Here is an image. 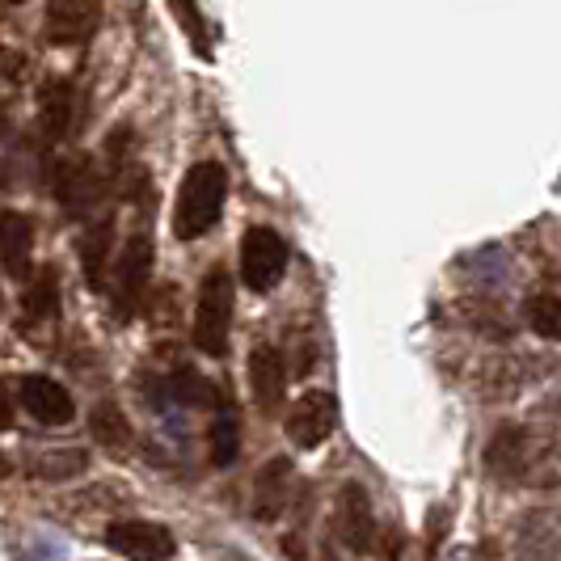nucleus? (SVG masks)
<instances>
[{"instance_id": "obj_12", "label": "nucleus", "mask_w": 561, "mask_h": 561, "mask_svg": "<svg viewBox=\"0 0 561 561\" xmlns=\"http://www.w3.org/2000/svg\"><path fill=\"white\" fill-rule=\"evenodd\" d=\"M287 499H291V460L287 456H275L271 465L257 469L253 478V499L250 511L257 524H275L283 511H287Z\"/></svg>"}, {"instance_id": "obj_7", "label": "nucleus", "mask_w": 561, "mask_h": 561, "mask_svg": "<svg viewBox=\"0 0 561 561\" xmlns=\"http://www.w3.org/2000/svg\"><path fill=\"white\" fill-rule=\"evenodd\" d=\"M334 536L351 553H367L371 540H376V511H371V499H367V490L359 481H346V485L337 490Z\"/></svg>"}, {"instance_id": "obj_25", "label": "nucleus", "mask_w": 561, "mask_h": 561, "mask_svg": "<svg viewBox=\"0 0 561 561\" xmlns=\"http://www.w3.org/2000/svg\"><path fill=\"white\" fill-rule=\"evenodd\" d=\"M478 561H503V553H499V540H481Z\"/></svg>"}, {"instance_id": "obj_11", "label": "nucleus", "mask_w": 561, "mask_h": 561, "mask_svg": "<svg viewBox=\"0 0 561 561\" xmlns=\"http://www.w3.org/2000/svg\"><path fill=\"white\" fill-rule=\"evenodd\" d=\"M18 397H22V405H26L30 419L43 422V426H68L72 414H77L72 393H68L59 380H51V376H26L22 389H18Z\"/></svg>"}, {"instance_id": "obj_3", "label": "nucleus", "mask_w": 561, "mask_h": 561, "mask_svg": "<svg viewBox=\"0 0 561 561\" xmlns=\"http://www.w3.org/2000/svg\"><path fill=\"white\" fill-rule=\"evenodd\" d=\"M287 271V241L275 228H250L241 237V283L250 291H271Z\"/></svg>"}, {"instance_id": "obj_2", "label": "nucleus", "mask_w": 561, "mask_h": 561, "mask_svg": "<svg viewBox=\"0 0 561 561\" xmlns=\"http://www.w3.org/2000/svg\"><path fill=\"white\" fill-rule=\"evenodd\" d=\"M232 305H237V283L228 271H207V279L198 287L195 305V346L203 355L220 359L228 351V334H232Z\"/></svg>"}, {"instance_id": "obj_18", "label": "nucleus", "mask_w": 561, "mask_h": 561, "mask_svg": "<svg viewBox=\"0 0 561 561\" xmlns=\"http://www.w3.org/2000/svg\"><path fill=\"white\" fill-rule=\"evenodd\" d=\"M207 444H211V465H216V469L237 465V456H241V419H237L232 405H220V414L211 419Z\"/></svg>"}, {"instance_id": "obj_22", "label": "nucleus", "mask_w": 561, "mask_h": 561, "mask_svg": "<svg viewBox=\"0 0 561 561\" xmlns=\"http://www.w3.org/2000/svg\"><path fill=\"white\" fill-rule=\"evenodd\" d=\"M93 435L106 444V448H127V439H131V426H127V419L118 414V405H98L93 410Z\"/></svg>"}, {"instance_id": "obj_16", "label": "nucleus", "mask_w": 561, "mask_h": 561, "mask_svg": "<svg viewBox=\"0 0 561 561\" xmlns=\"http://www.w3.org/2000/svg\"><path fill=\"white\" fill-rule=\"evenodd\" d=\"M34 220L26 211H0V266L9 279H30Z\"/></svg>"}, {"instance_id": "obj_8", "label": "nucleus", "mask_w": 561, "mask_h": 561, "mask_svg": "<svg viewBox=\"0 0 561 561\" xmlns=\"http://www.w3.org/2000/svg\"><path fill=\"white\" fill-rule=\"evenodd\" d=\"M287 439L296 444V448H321L330 435H334L337 426V401L330 393H321V389H312L305 393L291 410H287Z\"/></svg>"}, {"instance_id": "obj_20", "label": "nucleus", "mask_w": 561, "mask_h": 561, "mask_svg": "<svg viewBox=\"0 0 561 561\" xmlns=\"http://www.w3.org/2000/svg\"><path fill=\"white\" fill-rule=\"evenodd\" d=\"M22 309H26V317H34V321L56 317V312H59V283H56V275H51V271H43L38 279L30 283Z\"/></svg>"}, {"instance_id": "obj_5", "label": "nucleus", "mask_w": 561, "mask_h": 561, "mask_svg": "<svg viewBox=\"0 0 561 561\" xmlns=\"http://www.w3.org/2000/svg\"><path fill=\"white\" fill-rule=\"evenodd\" d=\"M56 195L68 216L84 220V216L98 211V203L106 195V173L93 165L89 157H68V161L56 165Z\"/></svg>"}, {"instance_id": "obj_26", "label": "nucleus", "mask_w": 561, "mask_h": 561, "mask_svg": "<svg viewBox=\"0 0 561 561\" xmlns=\"http://www.w3.org/2000/svg\"><path fill=\"white\" fill-rule=\"evenodd\" d=\"M9 422H13V405H9V397L0 393V431H4Z\"/></svg>"}, {"instance_id": "obj_13", "label": "nucleus", "mask_w": 561, "mask_h": 561, "mask_svg": "<svg viewBox=\"0 0 561 561\" xmlns=\"http://www.w3.org/2000/svg\"><path fill=\"white\" fill-rule=\"evenodd\" d=\"M250 389L262 414H275L287 393V359L279 346H253L250 355Z\"/></svg>"}, {"instance_id": "obj_6", "label": "nucleus", "mask_w": 561, "mask_h": 561, "mask_svg": "<svg viewBox=\"0 0 561 561\" xmlns=\"http://www.w3.org/2000/svg\"><path fill=\"white\" fill-rule=\"evenodd\" d=\"M106 545L118 558L131 561H169L178 553L173 533L165 524H152V519H114L106 528Z\"/></svg>"}, {"instance_id": "obj_21", "label": "nucleus", "mask_w": 561, "mask_h": 561, "mask_svg": "<svg viewBox=\"0 0 561 561\" xmlns=\"http://www.w3.org/2000/svg\"><path fill=\"white\" fill-rule=\"evenodd\" d=\"M169 9H173V18H178V26L186 30V38H191V47H195L198 56L203 59L211 56V30L203 22L195 0H169Z\"/></svg>"}, {"instance_id": "obj_17", "label": "nucleus", "mask_w": 561, "mask_h": 561, "mask_svg": "<svg viewBox=\"0 0 561 561\" xmlns=\"http://www.w3.org/2000/svg\"><path fill=\"white\" fill-rule=\"evenodd\" d=\"M111 245H114V220H93L89 232L81 237V266H84V279L89 287H98L102 291V283H106V262H111Z\"/></svg>"}, {"instance_id": "obj_24", "label": "nucleus", "mask_w": 561, "mask_h": 561, "mask_svg": "<svg viewBox=\"0 0 561 561\" xmlns=\"http://www.w3.org/2000/svg\"><path fill=\"white\" fill-rule=\"evenodd\" d=\"M367 553H371L367 561H397V553H401V533L389 528V545H385V536L376 533V540H371V549H367Z\"/></svg>"}, {"instance_id": "obj_19", "label": "nucleus", "mask_w": 561, "mask_h": 561, "mask_svg": "<svg viewBox=\"0 0 561 561\" xmlns=\"http://www.w3.org/2000/svg\"><path fill=\"white\" fill-rule=\"evenodd\" d=\"M528 325H533L545 342H561V296L536 291L533 300H528Z\"/></svg>"}, {"instance_id": "obj_4", "label": "nucleus", "mask_w": 561, "mask_h": 561, "mask_svg": "<svg viewBox=\"0 0 561 561\" xmlns=\"http://www.w3.org/2000/svg\"><path fill=\"white\" fill-rule=\"evenodd\" d=\"M148 275H152V237L136 232L114 266V312L127 321L131 312L140 309L144 291H148Z\"/></svg>"}, {"instance_id": "obj_23", "label": "nucleus", "mask_w": 561, "mask_h": 561, "mask_svg": "<svg viewBox=\"0 0 561 561\" xmlns=\"http://www.w3.org/2000/svg\"><path fill=\"white\" fill-rule=\"evenodd\" d=\"M30 469L38 473V478H77L84 469V451H47L43 460H30Z\"/></svg>"}, {"instance_id": "obj_1", "label": "nucleus", "mask_w": 561, "mask_h": 561, "mask_svg": "<svg viewBox=\"0 0 561 561\" xmlns=\"http://www.w3.org/2000/svg\"><path fill=\"white\" fill-rule=\"evenodd\" d=\"M228 198V173L216 161H198L186 169L182 186H178V203H173V237L178 241H198L211 228L220 225Z\"/></svg>"}, {"instance_id": "obj_9", "label": "nucleus", "mask_w": 561, "mask_h": 561, "mask_svg": "<svg viewBox=\"0 0 561 561\" xmlns=\"http://www.w3.org/2000/svg\"><path fill=\"white\" fill-rule=\"evenodd\" d=\"M533 460L536 448L524 426H499L490 448H485V469H490V478H499L503 485H519V481L528 478Z\"/></svg>"}, {"instance_id": "obj_15", "label": "nucleus", "mask_w": 561, "mask_h": 561, "mask_svg": "<svg viewBox=\"0 0 561 561\" xmlns=\"http://www.w3.org/2000/svg\"><path fill=\"white\" fill-rule=\"evenodd\" d=\"M81 102H77V89L68 81H47L38 89V127H43V136L47 140H68L72 131H77V111Z\"/></svg>"}, {"instance_id": "obj_14", "label": "nucleus", "mask_w": 561, "mask_h": 561, "mask_svg": "<svg viewBox=\"0 0 561 561\" xmlns=\"http://www.w3.org/2000/svg\"><path fill=\"white\" fill-rule=\"evenodd\" d=\"M519 561H561V511H528L519 533Z\"/></svg>"}, {"instance_id": "obj_28", "label": "nucleus", "mask_w": 561, "mask_h": 561, "mask_svg": "<svg viewBox=\"0 0 561 561\" xmlns=\"http://www.w3.org/2000/svg\"><path fill=\"white\" fill-rule=\"evenodd\" d=\"M0 305H4V296H0Z\"/></svg>"}, {"instance_id": "obj_10", "label": "nucleus", "mask_w": 561, "mask_h": 561, "mask_svg": "<svg viewBox=\"0 0 561 561\" xmlns=\"http://www.w3.org/2000/svg\"><path fill=\"white\" fill-rule=\"evenodd\" d=\"M102 22V0H51L47 4V38L56 47L89 43Z\"/></svg>"}, {"instance_id": "obj_27", "label": "nucleus", "mask_w": 561, "mask_h": 561, "mask_svg": "<svg viewBox=\"0 0 561 561\" xmlns=\"http://www.w3.org/2000/svg\"><path fill=\"white\" fill-rule=\"evenodd\" d=\"M325 561H337V558H334V553H330V549H325Z\"/></svg>"}]
</instances>
